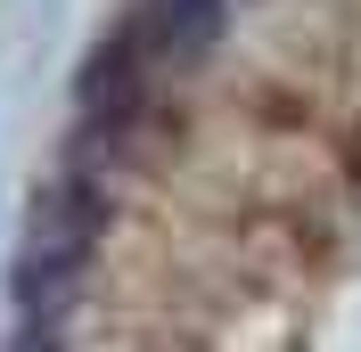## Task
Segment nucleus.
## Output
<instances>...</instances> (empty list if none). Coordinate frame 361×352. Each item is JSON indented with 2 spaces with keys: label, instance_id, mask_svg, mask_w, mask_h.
Segmentation results:
<instances>
[{
  "label": "nucleus",
  "instance_id": "obj_1",
  "mask_svg": "<svg viewBox=\"0 0 361 352\" xmlns=\"http://www.w3.org/2000/svg\"><path fill=\"white\" fill-rule=\"evenodd\" d=\"M99 230H107V197H99L82 172H66L58 189H49V205H33V246H25V263H17V295H25L17 344L58 336V311L74 303V287H82V270H90Z\"/></svg>",
  "mask_w": 361,
  "mask_h": 352
},
{
  "label": "nucleus",
  "instance_id": "obj_2",
  "mask_svg": "<svg viewBox=\"0 0 361 352\" xmlns=\"http://www.w3.org/2000/svg\"><path fill=\"white\" fill-rule=\"evenodd\" d=\"M222 17H230V0H157V33L180 58H205L214 33H222Z\"/></svg>",
  "mask_w": 361,
  "mask_h": 352
}]
</instances>
